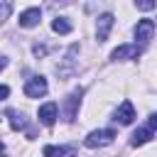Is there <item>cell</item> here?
<instances>
[{
	"label": "cell",
	"mask_w": 157,
	"mask_h": 157,
	"mask_svg": "<svg viewBox=\"0 0 157 157\" xmlns=\"http://www.w3.org/2000/svg\"><path fill=\"white\" fill-rule=\"evenodd\" d=\"M113 140H115V132L108 130V128H103V130H93V132H88L86 140H83V145L91 147V150H96V147H105V145H110Z\"/></svg>",
	"instance_id": "cell-1"
},
{
	"label": "cell",
	"mask_w": 157,
	"mask_h": 157,
	"mask_svg": "<svg viewBox=\"0 0 157 157\" xmlns=\"http://www.w3.org/2000/svg\"><path fill=\"white\" fill-rule=\"evenodd\" d=\"M47 88H49V86H47V78H44V76H32V78L25 81V88H22V91H25L27 98H42V96L47 93Z\"/></svg>",
	"instance_id": "cell-2"
},
{
	"label": "cell",
	"mask_w": 157,
	"mask_h": 157,
	"mask_svg": "<svg viewBox=\"0 0 157 157\" xmlns=\"http://www.w3.org/2000/svg\"><path fill=\"white\" fill-rule=\"evenodd\" d=\"M155 125H157V118L155 115H150V120H147V125L145 128H140L135 135H132V147H140V145H145V142H150L152 140V135H155Z\"/></svg>",
	"instance_id": "cell-3"
},
{
	"label": "cell",
	"mask_w": 157,
	"mask_h": 157,
	"mask_svg": "<svg viewBox=\"0 0 157 157\" xmlns=\"http://www.w3.org/2000/svg\"><path fill=\"white\" fill-rule=\"evenodd\" d=\"M37 115H39V123L42 125H54L56 123V118H59V105L56 103H44V105H39V110H37Z\"/></svg>",
	"instance_id": "cell-4"
},
{
	"label": "cell",
	"mask_w": 157,
	"mask_h": 157,
	"mask_svg": "<svg viewBox=\"0 0 157 157\" xmlns=\"http://www.w3.org/2000/svg\"><path fill=\"white\" fill-rule=\"evenodd\" d=\"M113 22H115V17H113L110 12H105V15L98 17V22H96V39H98V42H105V39H108V34H110V29H113Z\"/></svg>",
	"instance_id": "cell-5"
},
{
	"label": "cell",
	"mask_w": 157,
	"mask_h": 157,
	"mask_svg": "<svg viewBox=\"0 0 157 157\" xmlns=\"http://www.w3.org/2000/svg\"><path fill=\"white\" fill-rule=\"evenodd\" d=\"M152 34H155V22L152 20H140L137 22V27H135V39L140 42V44H147L150 39H152Z\"/></svg>",
	"instance_id": "cell-6"
},
{
	"label": "cell",
	"mask_w": 157,
	"mask_h": 157,
	"mask_svg": "<svg viewBox=\"0 0 157 157\" xmlns=\"http://www.w3.org/2000/svg\"><path fill=\"white\" fill-rule=\"evenodd\" d=\"M137 54H140V47H137V44H120V47H115V49L110 52V59H113V61L137 59Z\"/></svg>",
	"instance_id": "cell-7"
},
{
	"label": "cell",
	"mask_w": 157,
	"mask_h": 157,
	"mask_svg": "<svg viewBox=\"0 0 157 157\" xmlns=\"http://www.w3.org/2000/svg\"><path fill=\"white\" fill-rule=\"evenodd\" d=\"M132 120H135V108H132L130 101H123V103L118 105V110H115V123H120V125H130Z\"/></svg>",
	"instance_id": "cell-8"
},
{
	"label": "cell",
	"mask_w": 157,
	"mask_h": 157,
	"mask_svg": "<svg viewBox=\"0 0 157 157\" xmlns=\"http://www.w3.org/2000/svg\"><path fill=\"white\" fill-rule=\"evenodd\" d=\"M42 152L44 157H76V147L71 145H47Z\"/></svg>",
	"instance_id": "cell-9"
},
{
	"label": "cell",
	"mask_w": 157,
	"mask_h": 157,
	"mask_svg": "<svg viewBox=\"0 0 157 157\" xmlns=\"http://www.w3.org/2000/svg\"><path fill=\"white\" fill-rule=\"evenodd\" d=\"M39 20H42V10L39 7H27L22 15H20V27H34V25H39Z\"/></svg>",
	"instance_id": "cell-10"
},
{
	"label": "cell",
	"mask_w": 157,
	"mask_h": 157,
	"mask_svg": "<svg viewBox=\"0 0 157 157\" xmlns=\"http://www.w3.org/2000/svg\"><path fill=\"white\" fill-rule=\"evenodd\" d=\"M78 103H81V88H76V91H71V93L66 96V120H74Z\"/></svg>",
	"instance_id": "cell-11"
},
{
	"label": "cell",
	"mask_w": 157,
	"mask_h": 157,
	"mask_svg": "<svg viewBox=\"0 0 157 157\" xmlns=\"http://www.w3.org/2000/svg\"><path fill=\"white\" fill-rule=\"evenodd\" d=\"M7 118H10V128H12V130H22V128L27 125L25 115L17 113V110H7Z\"/></svg>",
	"instance_id": "cell-12"
},
{
	"label": "cell",
	"mask_w": 157,
	"mask_h": 157,
	"mask_svg": "<svg viewBox=\"0 0 157 157\" xmlns=\"http://www.w3.org/2000/svg\"><path fill=\"white\" fill-rule=\"evenodd\" d=\"M52 29H54L56 34H69V32H71V22H69L66 17H56V20L52 22Z\"/></svg>",
	"instance_id": "cell-13"
},
{
	"label": "cell",
	"mask_w": 157,
	"mask_h": 157,
	"mask_svg": "<svg viewBox=\"0 0 157 157\" xmlns=\"http://www.w3.org/2000/svg\"><path fill=\"white\" fill-rule=\"evenodd\" d=\"M10 12H12V5H10V2H5V0H0V25L10 17Z\"/></svg>",
	"instance_id": "cell-14"
},
{
	"label": "cell",
	"mask_w": 157,
	"mask_h": 157,
	"mask_svg": "<svg viewBox=\"0 0 157 157\" xmlns=\"http://www.w3.org/2000/svg\"><path fill=\"white\" fill-rule=\"evenodd\" d=\"M7 96H10V88H7L5 83H0V101H5Z\"/></svg>",
	"instance_id": "cell-15"
},
{
	"label": "cell",
	"mask_w": 157,
	"mask_h": 157,
	"mask_svg": "<svg viewBox=\"0 0 157 157\" xmlns=\"http://www.w3.org/2000/svg\"><path fill=\"white\" fill-rule=\"evenodd\" d=\"M34 54H37V56H39V54H47V47H39V44H37V47H34Z\"/></svg>",
	"instance_id": "cell-16"
},
{
	"label": "cell",
	"mask_w": 157,
	"mask_h": 157,
	"mask_svg": "<svg viewBox=\"0 0 157 157\" xmlns=\"http://www.w3.org/2000/svg\"><path fill=\"white\" fill-rule=\"evenodd\" d=\"M140 7H142V10H152V7H155V2H140Z\"/></svg>",
	"instance_id": "cell-17"
},
{
	"label": "cell",
	"mask_w": 157,
	"mask_h": 157,
	"mask_svg": "<svg viewBox=\"0 0 157 157\" xmlns=\"http://www.w3.org/2000/svg\"><path fill=\"white\" fill-rule=\"evenodd\" d=\"M5 66H7V59H5V56H2V54H0V71H2V69H5Z\"/></svg>",
	"instance_id": "cell-18"
},
{
	"label": "cell",
	"mask_w": 157,
	"mask_h": 157,
	"mask_svg": "<svg viewBox=\"0 0 157 157\" xmlns=\"http://www.w3.org/2000/svg\"><path fill=\"white\" fill-rule=\"evenodd\" d=\"M2 150H5V145H2V142H0V155H2Z\"/></svg>",
	"instance_id": "cell-19"
}]
</instances>
